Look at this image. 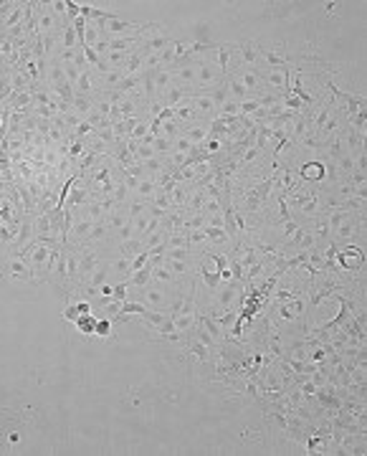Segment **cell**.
<instances>
[{
	"label": "cell",
	"instance_id": "6da1fadb",
	"mask_svg": "<svg viewBox=\"0 0 367 456\" xmlns=\"http://www.w3.org/2000/svg\"><path fill=\"white\" fill-rule=\"evenodd\" d=\"M3 274L8 281H13L15 287H28V284H36V276L31 271V266L26 264L23 256H8V261L3 266Z\"/></svg>",
	"mask_w": 367,
	"mask_h": 456
},
{
	"label": "cell",
	"instance_id": "7a4b0ae2",
	"mask_svg": "<svg viewBox=\"0 0 367 456\" xmlns=\"http://www.w3.org/2000/svg\"><path fill=\"white\" fill-rule=\"evenodd\" d=\"M334 258H337V269H347V271H360L365 264V253L357 244H347L344 249H337Z\"/></svg>",
	"mask_w": 367,
	"mask_h": 456
},
{
	"label": "cell",
	"instance_id": "3957f363",
	"mask_svg": "<svg viewBox=\"0 0 367 456\" xmlns=\"http://www.w3.org/2000/svg\"><path fill=\"white\" fill-rule=\"evenodd\" d=\"M296 175H299V180H304V183H321L327 178V167H324L321 160H309V162H304L296 170Z\"/></svg>",
	"mask_w": 367,
	"mask_h": 456
},
{
	"label": "cell",
	"instance_id": "277c9868",
	"mask_svg": "<svg viewBox=\"0 0 367 456\" xmlns=\"http://www.w3.org/2000/svg\"><path fill=\"white\" fill-rule=\"evenodd\" d=\"M74 322H76V327H79V330H81L84 335H92V332H94V327H96V317H94L92 312H86V314H79V317H76Z\"/></svg>",
	"mask_w": 367,
	"mask_h": 456
},
{
	"label": "cell",
	"instance_id": "5b68a950",
	"mask_svg": "<svg viewBox=\"0 0 367 456\" xmlns=\"http://www.w3.org/2000/svg\"><path fill=\"white\" fill-rule=\"evenodd\" d=\"M94 335H99V337H109V335H112V319H109V317H101V319H96Z\"/></svg>",
	"mask_w": 367,
	"mask_h": 456
}]
</instances>
